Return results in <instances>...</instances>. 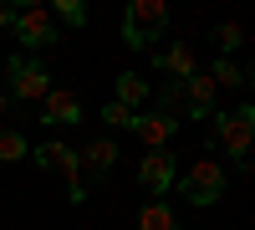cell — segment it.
<instances>
[{"label":"cell","instance_id":"obj_12","mask_svg":"<svg viewBox=\"0 0 255 230\" xmlns=\"http://www.w3.org/2000/svg\"><path fill=\"white\" fill-rule=\"evenodd\" d=\"M77 159H82V164H87V169L102 179V174H108L113 164H118V143H113V138H92V143H87V149H82Z\"/></svg>","mask_w":255,"mask_h":230},{"label":"cell","instance_id":"obj_18","mask_svg":"<svg viewBox=\"0 0 255 230\" xmlns=\"http://www.w3.org/2000/svg\"><path fill=\"white\" fill-rule=\"evenodd\" d=\"M215 46H220V56L240 46V26H235V20H230V26H215Z\"/></svg>","mask_w":255,"mask_h":230},{"label":"cell","instance_id":"obj_3","mask_svg":"<svg viewBox=\"0 0 255 230\" xmlns=\"http://www.w3.org/2000/svg\"><path fill=\"white\" fill-rule=\"evenodd\" d=\"M36 164L41 169H56L61 179H67V190H72V200H82L87 195V184H82V159H77V149H67V143H41L36 149Z\"/></svg>","mask_w":255,"mask_h":230},{"label":"cell","instance_id":"obj_10","mask_svg":"<svg viewBox=\"0 0 255 230\" xmlns=\"http://www.w3.org/2000/svg\"><path fill=\"white\" fill-rule=\"evenodd\" d=\"M77 118H82V102L67 87H51L41 97V123H77Z\"/></svg>","mask_w":255,"mask_h":230},{"label":"cell","instance_id":"obj_21","mask_svg":"<svg viewBox=\"0 0 255 230\" xmlns=\"http://www.w3.org/2000/svg\"><path fill=\"white\" fill-rule=\"evenodd\" d=\"M5 113H10V97H5V92H0V118H5Z\"/></svg>","mask_w":255,"mask_h":230},{"label":"cell","instance_id":"obj_7","mask_svg":"<svg viewBox=\"0 0 255 230\" xmlns=\"http://www.w3.org/2000/svg\"><path fill=\"white\" fill-rule=\"evenodd\" d=\"M15 41L20 46H51L56 41V20H51V10L46 5H26V10H15Z\"/></svg>","mask_w":255,"mask_h":230},{"label":"cell","instance_id":"obj_2","mask_svg":"<svg viewBox=\"0 0 255 230\" xmlns=\"http://www.w3.org/2000/svg\"><path fill=\"white\" fill-rule=\"evenodd\" d=\"M220 195H225V164L199 159V164L184 169V200L189 205H215Z\"/></svg>","mask_w":255,"mask_h":230},{"label":"cell","instance_id":"obj_8","mask_svg":"<svg viewBox=\"0 0 255 230\" xmlns=\"http://www.w3.org/2000/svg\"><path fill=\"white\" fill-rule=\"evenodd\" d=\"M133 133L148 143V154H153V149H163V143L179 133V118H174V113H143V108H138V113H133Z\"/></svg>","mask_w":255,"mask_h":230},{"label":"cell","instance_id":"obj_20","mask_svg":"<svg viewBox=\"0 0 255 230\" xmlns=\"http://www.w3.org/2000/svg\"><path fill=\"white\" fill-rule=\"evenodd\" d=\"M0 26H15V5H0Z\"/></svg>","mask_w":255,"mask_h":230},{"label":"cell","instance_id":"obj_19","mask_svg":"<svg viewBox=\"0 0 255 230\" xmlns=\"http://www.w3.org/2000/svg\"><path fill=\"white\" fill-rule=\"evenodd\" d=\"M102 123H113V128H133V113H128L123 102H108V108H102Z\"/></svg>","mask_w":255,"mask_h":230},{"label":"cell","instance_id":"obj_11","mask_svg":"<svg viewBox=\"0 0 255 230\" xmlns=\"http://www.w3.org/2000/svg\"><path fill=\"white\" fill-rule=\"evenodd\" d=\"M158 67H163V72H174L179 82H189V77L199 72V56H194V46H184V41H174V46H163Z\"/></svg>","mask_w":255,"mask_h":230},{"label":"cell","instance_id":"obj_1","mask_svg":"<svg viewBox=\"0 0 255 230\" xmlns=\"http://www.w3.org/2000/svg\"><path fill=\"white\" fill-rule=\"evenodd\" d=\"M163 31H168V5H163V0H133V5L123 10V41L133 51L153 46Z\"/></svg>","mask_w":255,"mask_h":230},{"label":"cell","instance_id":"obj_4","mask_svg":"<svg viewBox=\"0 0 255 230\" xmlns=\"http://www.w3.org/2000/svg\"><path fill=\"white\" fill-rule=\"evenodd\" d=\"M215 138L225 143V154H230V159H245V154H250V138H255V108L245 102V108L225 113V118H220V128H215Z\"/></svg>","mask_w":255,"mask_h":230},{"label":"cell","instance_id":"obj_14","mask_svg":"<svg viewBox=\"0 0 255 230\" xmlns=\"http://www.w3.org/2000/svg\"><path fill=\"white\" fill-rule=\"evenodd\" d=\"M138 230H179V220H174V210H168V205H143L138 210Z\"/></svg>","mask_w":255,"mask_h":230},{"label":"cell","instance_id":"obj_15","mask_svg":"<svg viewBox=\"0 0 255 230\" xmlns=\"http://www.w3.org/2000/svg\"><path fill=\"white\" fill-rule=\"evenodd\" d=\"M26 154H31L26 133H15V128H0V164H15V159H26Z\"/></svg>","mask_w":255,"mask_h":230},{"label":"cell","instance_id":"obj_13","mask_svg":"<svg viewBox=\"0 0 255 230\" xmlns=\"http://www.w3.org/2000/svg\"><path fill=\"white\" fill-rule=\"evenodd\" d=\"M143 97H148V82H143L138 72H123V77H118V102H123L128 113H138Z\"/></svg>","mask_w":255,"mask_h":230},{"label":"cell","instance_id":"obj_6","mask_svg":"<svg viewBox=\"0 0 255 230\" xmlns=\"http://www.w3.org/2000/svg\"><path fill=\"white\" fill-rule=\"evenodd\" d=\"M46 92H51V72H46V67H36V61H20V56H10V92H5V97L41 102Z\"/></svg>","mask_w":255,"mask_h":230},{"label":"cell","instance_id":"obj_17","mask_svg":"<svg viewBox=\"0 0 255 230\" xmlns=\"http://www.w3.org/2000/svg\"><path fill=\"white\" fill-rule=\"evenodd\" d=\"M209 82H215V87H220V82H225V87H245V72H240L230 56H220V61H215V72H209Z\"/></svg>","mask_w":255,"mask_h":230},{"label":"cell","instance_id":"obj_9","mask_svg":"<svg viewBox=\"0 0 255 230\" xmlns=\"http://www.w3.org/2000/svg\"><path fill=\"white\" fill-rule=\"evenodd\" d=\"M215 82H209V72H194V77H189L184 82V102H189V118H209V113H215Z\"/></svg>","mask_w":255,"mask_h":230},{"label":"cell","instance_id":"obj_5","mask_svg":"<svg viewBox=\"0 0 255 230\" xmlns=\"http://www.w3.org/2000/svg\"><path fill=\"white\" fill-rule=\"evenodd\" d=\"M138 184L148 195H163V190H174L179 184V159L168 154V149H153V154H143L138 159Z\"/></svg>","mask_w":255,"mask_h":230},{"label":"cell","instance_id":"obj_16","mask_svg":"<svg viewBox=\"0 0 255 230\" xmlns=\"http://www.w3.org/2000/svg\"><path fill=\"white\" fill-rule=\"evenodd\" d=\"M51 20H67V26H87V5H82V0H56V5H51Z\"/></svg>","mask_w":255,"mask_h":230}]
</instances>
